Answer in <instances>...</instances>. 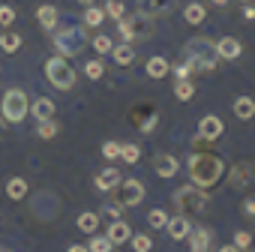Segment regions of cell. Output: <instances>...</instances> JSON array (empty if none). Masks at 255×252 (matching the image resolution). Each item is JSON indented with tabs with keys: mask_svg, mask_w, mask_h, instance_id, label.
<instances>
[{
	"mask_svg": "<svg viewBox=\"0 0 255 252\" xmlns=\"http://www.w3.org/2000/svg\"><path fill=\"white\" fill-rule=\"evenodd\" d=\"M186 171H189V180L201 189H210L219 183V177L225 174V162L216 156V153H192L189 162H186Z\"/></svg>",
	"mask_w": 255,
	"mask_h": 252,
	"instance_id": "cell-1",
	"label": "cell"
},
{
	"mask_svg": "<svg viewBox=\"0 0 255 252\" xmlns=\"http://www.w3.org/2000/svg\"><path fill=\"white\" fill-rule=\"evenodd\" d=\"M183 60L195 69V72H213L219 66V54H216V42L207 36H192L183 45Z\"/></svg>",
	"mask_w": 255,
	"mask_h": 252,
	"instance_id": "cell-2",
	"label": "cell"
},
{
	"mask_svg": "<svg viewBox=\"0 0 255 252\" xmlns=\"http://www.w3.org/2000/svg\"><path fill=\"white\" fill-rule=\"evenodd\" d=\"M117 36L123 42H147L153 36V18L144 15V12H135V15H120L117 18Z\"/></svg>",
	"mask_w": 255,
	"mask_h": 252,
	"instance_id": "cell-3",
	"label": "cell"
},
{
	"mask_svg": "<svg viewBox=\"0 0 255 252\" xmlns=\"http://www.w3.org/2000/svg\"><path fill=\"white\" fill-rule=\"evenodd\" d=\"M51 33H54L51 42H54L57 54H63V57H78L84 51V45L90 42L87 33H84V24H66V27L51 30Z\"/></svg>",
	"mask_w": 255,
	"mask_h": 252,
	"instance_id": "cell-4",
	"label": "cell"
},
{
	"mask_svg": "<svg viewBox=\"0 0 255 252\" xmlns=\"http://www.w3.org/2000/svg\"><path fill=\"white\" fill-rule=\"evenodd\" d=\"M45 78H48V84L57 87V90H72L75 81H78V72H75V66H72L63 54H54V57L45 60Z\"/></svg>",
	"mask_w": 255,
	"mask_h": 252,
	"instance_id": "cell-5",
	"label": "cell"
},
{
	"mask_svg": "<svg viewBox=\"0 0 255 252\" xmlns=\"http://www.w3.org/2000/svg\"><path fill=\"white\" fill-rule=\"evenodd\" d=\"M30 114V102H27V93L21 87H9L0 99V117L6 123H21L24 117Z\"/></svg>",
	"mask_w": 255,
	"mask_h": 252,
	"instance_id": "cell-6",
	"label": "cell"
},
{
	"mask_svg": "<svg viewBox=\"0 0 255 252\" xmlns=\"http://www.w3.org/2000/svg\"><path fill=\"white\" fill-rule=\"evenodd\" d=\"M129 120H132V126H135L141 135H150L156 126H159V108H156V102L138 99V102L129 108Z\"/></svg>",
	"mask_w": 255,
	"mask_h": 252,
	"instance_id": "cell-7",
	"label": "cell"
},
{
	"mask_svg": "<svg viewBox=\"0 0 255 252\" xmlns=\"http://www.w3.org/2000/svg\"><path fill=\"white\" fill-rule=\"evenodd\" d=\"M174 201H177L183 210L204 213L207 204H210V195H207V189H201V186H195V183H186V186H180V189L174 192Z\"/></svg>",
	"mask_w": 255,
	"mask_h": 252,
	"instance_id": "cell-8",
	"label": "cell"
},
{
	"mask_svg": "<svg viewBox=\"0 0 255 252\" xmlns=\"http://www.w3.org/2000/svg\"><path fill=\"white\" fill-rule=\"evenodd\" d=\"M114 201H120L123 207H135V204H141V198H144V183L141 180H135V177H129V180H120L117 183V189H114Z\"/></svg>",
	"mask_w": 255,
	"mask_h": 252,
	"instance_id": "cell-9",
	"label": "cell"
},
{
	"mask_svg": "<svg viewBox=\"0 0 255 252\" xmlns=\"http://www.w3.org/2000/svg\"><path fill=\"white\" fill-rule=\"evenodd\" d=\"M138 12L150 15V18H168L177 9V0H135Z\"/></svg>",
	"mask_w": 255,
	"mask_h": 252,
	"instance_id": "cell-10",
	"label": "cell"
},
{
	"mask_svg": "<svg viewBox=\"0 0 255 252\" xmlns=\"http://www.w3.org/2000/svg\"><path fill=\"white\" fill-rule=\"evenodd\" d=\"M252 180H255V165H252V162H237V165L228 168V183H231V189H243V186H249Z\"/></svg>",
	"mask_w": 255,
	"mask_h": 252,
	"instance_id": "cell-11",
	"label": "cell"
},
{
	"mask_svg": "<svg viewBox=\"0 0 255 252\" xmlns=\"http://www.w3.org/2000/svg\"><path fill=\"white\" fill-rule=\"evenodd\" d=\"M222 117H216V114H204L201 120H198V135L204 138V141H219V135H222Z\"/></svg>",
	"mask_w": 255,
	"mask_h": 252,
	"instance_id": "cell-12",
	"label": "cell"
},
{
	"mask_svg": "<svg viewBox=\"0 0 255 252\" xmlns=\"http://www.w3.org/2000/svg\"><path fill=\"white\" fill-rule=\"evenodd\" d=\"M153 171H156L162 180H171V177L180 171V159L171 156V153H159V156L153 159Z\"/></svg>",
	"mask_w": 255,
	"mask_h": 252,
	"instance_id": "cell-13",
	"label": "cell"
},
{
	"mask_svg": "<svg viewBox=\"0 0 255 252\" xmlns=\"http://www.w3.org/2000/svg\"><path fill=\"white\" fill-rule=\"evenodd\" d=\"M120 180H123V174H120L117 168H111V165H108V168H102V171L93 177V186H96L99 192H114Z\"/></svg>",
	"mask_w": 255,
	"mask_h": 252,
	"instance_id": "cell-14",
	"label": "cell"
},
{
	"mask_svg": "<svg viewBox=\"0 0 255 252\" xmlns=\"http://www.w3.org/2000/svg\"><path fill=\"white\" fill-rule=\"evenodd\" d=\"M189 252H210V243H213V231L210 228H192L189 231Z\"/></svg>",
	"mask_w": 255,
	"mask_h": 252,
	"instance_id": "cell-15",
	"label": "cell"
},
{
	"mask_svg": "<svg viewBox=\"0 0 255 252\" xmlns=\"http://www.w3.org/2000/svg\"><path fill=\"white\" fill-rule=\"evenodd\" d=\"M216 54H219V60H237L243 54V45L234 36H222V39H216Z\"/></svg>",
	"mask_w": 255,
	"mask_h": 252,
	"instance_id": "cell-16",
	"label": "cell"
},
{
	"mask_svg": "<svg viewBox=\"0 0 255 252\" xmlns=\"http://www.w3.org/2000/svg\"><path fill=\"white\" fill-rule=\"evenodd\" d=\"M165 231H168V237H171V240H186V237H189V231H192V222H189L186 216H168Z\"/></svg>",
	"mask_w": 255,
	"mask_h": 252,
	"instance_id": "cell-17",
	"label": "cell"
},
{
	"mask_svg": "<svg viewBox=\"0 0 255 252\" xmlns=\"http://www.w3.org/2000/svg\"><path fill=\"white\" fill-rule=\"evenodd\" d=\"M114 246H120V243H129V237H132V228H129V222H123V219H111V225H108V234H105Z\"/></svg>",
	"mask_w": 255,
	"mask_h": 252,
	"instance_id": "cell-18",
	"label": "cell"
},
{
	"mask_svg": "<svg viewBox=\"0 0 255 252\" xmlns=\"http://www.w3.org/2000/svg\"><path fill=\"white\" fill-rule=\"evenodd\" d=\"M36 18H39V24L51 33V30H57V21H60V12H57V6H51V3H42L39 9H36Z\"/></svg>",
	"mask_w": 255,
	"mask_h": 252,
	"instance_id": "cell-19",
	"label": "cell"
},
{
	"mask_svg": "<svg viewBox=\"0 0 255 252\" xmlns=\"http://www.w3.org/2000/svg\"><path fill=\"white\" fill-rule=\"evenodd\" d=\"M111 57H114L117 66H132V63H135V48H132L129 42L114 45V48H111Z\"/></svg>",
	"mask_w": 255,
	"mask_h": 252,
	"instance_id": "cell-20",
	"label": "cell"
},
{
	"mask_svg": "<svg viewBox=\"0 0 255 252\" xmlns=\"http://www.w3.org/2000/svg\"><path fill=\"white\" fill-rule=\"evenodd\" d=\"M144 72H147L150 78H165V75L171 72V63H168L165 57H150V60L144 63Z\"/></svg>",
	"mask_w": 255,
	"mask_h": 252,
	"instance_id": "cell-21",
	"label": "cell"
},
{
	"mask_svg": "<svg viewBox=\"0 0 255 252\" xmlns=\"http://www.w3.org/2000/svg\"><path fill=\"white\" fill-rule=\"evenodd\" d=\"M234 117H237V120H252V117H255V102H252V96H237V99H234Z\"/></svg>",
	"mask_w": 255,
	"mask_h": 252,
	"instance_id": "cell-22",
	"label": "cell"
},
{
	"mask_svg": "<svg viewBox=\"0 0 255 252\" xmlns=\"http://www.w3.org/2000/svg\"><path fill=\"white\" fill-rule=\"evenodd\" d=\"M36 135H39L42 141H51L54 135H60V123H57L54 117H48V120H36Z\"/></svg>",
	"mask_w": 255,
	"mask_h": 252,
	"instance_id": "cell-23",
	"label": "cell"
},
{
	"mask_svg": "<svg viewBox=\"0 0 255 252\" xmlns=\"http://www.w3.org/2000/svg\"><path fill=\"white\" fill-rule=\"evenodd\" d=\"M30 114H33L36 120H48V117H54V102H51L48 96H39V99L30 105Z\"/></svg>",
	"mask_w": 255,
	"mask_h": 252,
	"instance_id": "cell-24",
	"label": "cell"
},
{
	"mask_svg": "<svg viewBox=\"0 0 255 252\" xmlns=\"http://www.w3.org/2000/svg\"><path fill=\"white\" fill-rule=\"evenodd\" d=\"M6 195L12 201H24L27 198V180L24 177H9L6 180Z\"/></svg>",
	"mask_w": 255,
	"mask_h": 252,
	"instance_id": "cell-25",
	"label": "cell"
},
{
	"mask_svg": "<svg viewBox=\"0 0 255 252\" xmlns=\"http://www.w3.org/2000/svg\"><path fill=\"white\" fill-rule=\"evenodd\" d=\"M183 18H186V24H201V21L207 18L204 3H189V6L183 9Z\"/></svg>",
	"mask_w": 255,
	"mask_h": 252,
	"instance_id": "cell-26",
	"label": "cell"
},
{
	"mask_svg": "<svg viewBox=\"0 0 255 252\" xmlns=\"http://www.w3.org/2000/svg\"><path fill=\"white\" fill-rule=\"evenodd\" d=\"M18 48H21V36H18V33H12V30H3V33H0V51L12 54V51H18Z\"/></svg>",
	"mask_w": 255,
	"mask_h": 252,
	"instance_id": "cell-27",
	"label": "cell"
},
{
	"mask_svg": "<svg viewBox=\"0 0 255 252\" xmlns=\"http://www.w3.org/2000/svg\"><path fill=\"white\" fill-rule=\"evenodd\" d=\"M174 96H177L180 102H189V99L195 96V84H192V78H180V81L174 84Z\"/></svg>",
	"mask_w": 255,
	"mask_h": 252,
	"instance_id": "cell-28",
	"label": "cell"
},
{
	"mask_svg": "<svg viewBox=\"0 0 255 252\" xmlns=\"http://www.w3.org/2000/svg\"><path fill=\"white\" fill-rule=\"evenodd\" d=\"M75 222H78V228H81V231L93 234V231L99 228V213H90V210H84V213H81V216H78Z\"/></svg>",
	"mask_w": 255,
	"mask_h": 252,
	"instance_id": "cell-29",
	"label": "cell"
},
{
	"mask_svg": "<svg viewBox=\"0 0 255 252\" xmlns=\"http://www.w3.org/2000/svg\"><path fill=\"white\" fill-rule=\"evenodd\" d=\"M120 159L129 162V165L141 162V147H138V144H120Z\"/></svg>",
	"mask_w": 255,
	"mask_h": 252,
	"instance_id": "cell-30",
	"label": "cell"
},
{
	"mask_svg": "<svg viewBox=\"0 0 255 252\" xmlns=\"http://www.w3.org/2000/svg\"><path fill=\"white\" fill-rule=\"evenodd\" d=\"M102 21H105V12H102L99 6H93V3H90V6L84 9V27H99Z\"/></svg>",
	"mask_w": 255,
	"mask_h": 252,
	"instance_id": "cell-31",
	"label": "cell"
},
{
	"mask_svg": "<svg viewBox=\"0 0 255 252\" xmlns=\"http://www.w3.org/2000/svg\"><path fill=\"white\" fill-rule=\"evenodd\" d=\"M84 75H87L90 81H99V78L105 75V63H102V60H84Z\"/></svg>",
	"mask_w": 255,
	"mask_h": 252,
	"instance_id": "cell-32",
	"label": "cell"
},
{
	"mask_svg": "<svg viewBox=\"0 0 255 252\" xmlns=\"http://www.w3.org/2000/svg\"><path fill=\"white\" fill-rule=\"evenodd\" d=\"M87 249H90V252H114V243H111L105 234H93Z\"/></svg>",
	"mask_w": 255,
	"mask_h": 252,
	"instance_id": "cell-33",
	"label": "cell"
},
{
	"mask_svg": "<svg viewBox=\"0 0 255 252\" xmlns=\"http://www.w3.org/2000/svg\"><path fill=\"white\" fill-rule=\"evenodd\" d=\"M129 240H132V249H135V252H150V249H153V240H150L147 234H132Z\"/></svg>",
	"mask_w": 255,
	"mask_h": 252,
	"instance_id": "cell-34",
	"label": "cell"
},
{
	"mask_svg": "<svg viewBox=\"0 0 255 252\" xmlns=\"http://www.w3.org/2000/svg\"><path fill=\"white\" fill-rule=\"evenodd\" d=\"M90 45L96 48V54H108V51L114 48V42H111L108 36H102V33H99V36H93V39H90Z\"/></svg>",
	"mask_w": 255,
	"mask_h": 252,
	"instance_id": "cell-35",
	"label": "cell"
},
{
	"mask_svg": "<svg viewBox=\"0 0 255 252\" xmlns=\"http://www.w3.org/2000/svg\"><path fill=\"white\" fill-rule=\"evenodd\" d=\"M123 210H126V207H123L120 201H111V204L102 207V216H105V219H123Z\"/></svg>",
	"mask_w": 255,
	"mask_h": 252,
	"instance_id": "cell-36",
	"label": "cell"
},
{
	"mask_svg": "<svg viewBox=\"0 0 255 252\" xmlns=\"http://www.w3.org/2000/svg\"><path fill=\"white\" fill-rule=\"evenodd\" d=\"M102 12H105V15H108V18H120V15H123V12H126V6H123V3H120V0H108V3H105V6H102Z\"/></svg>",
	"mask_w": 255,
	"mask_h": 252,
	"instance_id": "cell-37",
	"label": "cell"
},
{
	"mask_svg": "<svg viewBox=\"0 0 255 252\" xmlns=\"http://www.w3.org/2000/svg\"><path fill=\"white\" fill-rule=\"evenodd\" d=\"M147 222H150L153 228H165V222H168V213L156 207V210H150V213H147Z\"/></svg>",
	"mask_w": 255,
	"mask_h": 252,
	"instance_id": "cell-38",
	"label": "cell"
},
{
	"mask_svg": "<svg viewBox=\"0 0 255 252\" xmlns=\"http://www.w3.org/2000/svg\"><path fill=\"white\" fill-rule=\"evenodd\" d=\"M15 18H18V15H15L12 6H0V27H12Z\"/></svg>",
	"mask_w": 255,
	"mask_h": 252,
	"instance_id": "cell-39",
	"label": "cell"
},
{
	"mask_svg": "<svg viewBox=\"0 0 255 252\" xmlns=\"http://www.w3.org/2000/svg\"><path fill=\"white\" fill-rule=\"evenodd\" d=\"M102 156L105 159H120V144L117 141H105L102 144Z\"/></svg>",
	"mask_w": 255,
	"mask_h": 252,
	"instance_id": "cell-40",
	"label": "cell"
},
{
	"mask_svg": "<svg viewBox=\"0 0 255 252\" xmlns=\"http://www.w3.org/2000/svg\"><path fill=\"white\" fill-rule=\"evenodd\" d=\"M234 246H237L240 252L249 249V246H252V234H249V231H237V234H234Z\"/></svg>",
	"mask_w": 255,
	"mask_h": 252,
	"instance_id": "cell-41",
	"label": "cell"
},
{
	"mask_svg": "<svg viewBox=\"0 0 255 252\" xmlns=\"http://www.w3.org/2000/svg\"><path fill=\"white\" fill-rule=\"evenodd\" d=\"M192 72H195V69H192L186 60H183V63H174V78H177V81H180V78H192Z\"/></svg>",
	"mask_w": 255,
	"mask_h": 252,
	"instance_id": "cell-42",
	"label": "cell"
},
{
	"mask_svg": "<svg viewBox=\"0 0 255 252\" xmlns=\"http://www.w3.org/2000/svg\"><path fill=\"white\" fill-rule=\"evenodd\" d=\"M243 216L246 219H255V198H246L243 201Z\"/></svg>",
	"mask_w": 255,
	"mask_h": 252,
	"instance_id": "cell-43",
	"label": "cell"
},
{
	"mask_svg": "<svg viewBox=\"0 0 255 252\" xmlns=\"http://www.w3.org/2000/svg\"><path fill=\"white\" fill-rule=\"evenodd\" d=\"M243 18H246V21H255V3H252V6H249V3L243 6Z\"/></svg>",
	"mask_w": 255,
	"mask_h": 252,
	"instance_id": "cell-44",
	"label": "cell"
},
{
	"mask_svg": "<svg viewBox=\"0 0 255 252\" xmlns=\"http://www.w3.org/2000/svg\"><path fill=\"white\" fill-rule=\"evenodd\" d=\"M66 252H90V249H87V246H81V243H72Z\"/></svg>",
	"mask_w": 255,
	"mask_h": 252,
	"instance_id": "cell-45",
	"label": "cell"
},
{
	"mask_svg": "<svg viewBox=\"0 0 255 252\" xmlns=\"http://www.w3.org/2000/svg\"><path fill=\"white\" fill-rule=\"evenodd\" d=\"M219 252H240V249H237V246L231 243V246H219Z\"/></svg>",
	"mask_w": 255,
	"mask_h": 252,
	"instance_id": "cell-46",
	"label": "cell"
},
{
	"mask_svg": "<svg viewBox=\"0 0 255 252\" xmlns=\"http://www.w3.org/2000/svg\"><path fill=\"white\" fill-rule=\"evenodd\" d=\"M213 3H216V6H225V3H228V0H213Z\"/></svg>",
	"mask_w": 255,
	"mask_h": 252,
	"instance_id": "cell-47",
	"label": "cell"
},
{
	"mask_svg": "<svg viewBox=\"0 0 255 252\" xmlns=\"http://www.w3.org/2000/svg\"><path fill=\"white\" fill-rule=\"evenodd\" d=\"M3 123H6V120H3V117H0V135H3Z\"/></svg>",
	"mask_w": 255,
	"mask_h": 252,
	"instance_id": "cell-48",
	"label": "cell"
},
{
	"mask_svg": "<svg viewBox=\"0 0 255 252\" xmlns=\"http://www.w3.org/2000/svg\"><path fill=\"white\" fill-rule=\"evenodd\" d=\"M78 3H84V6H90V3H93V0H78Z\"/></svg>",
	"mask_w": 255,
	"mask_h": 252,
	"instance_id": "cell-49",
	"label": "cell"
},
{
	"mask_svg": "<svg viewBox=\"0 0 255 252\" xmlns=\"http://www.w3.org/2000/svg\"><path fill=\"white\" fill-rule=\"evenodd\" d=\"M243 252H255V249H252V246H249V249H243Z\"/></svg>",
	"mask_w": 255,
	"mask_h": 252,
	"instance_id": "cell-50",
	"label": "cell"
},
{
	"mask_svg": "<svg viewBox=\"0 0 255 252\" xmlns=\"http://www.w3.org/2000/svg\"><path fill=\"white\" fill-rule=\"evenodd\" d=\"M0 252H9V249H3V246H0Z\"/></svg>",
	"mask_w": 255,
	"mask_h": 252,
	"instance_id": "cell-51",
	"label": "cell"
},
{
	"mask_svg": "<svg viewBox=\"0 0 255 252\" xmlns=\"http://www.w3.org/2000/svg\"><path fill=\"white\" fill-rule=\"evenodd\" d=\"M240 3H249V0H240Z\"/></svg>",
	"mask_w": 255,
	"mask_h": 252,
	"instance_id": "cell-52",
	"label": "cell"
}]
</instances>
